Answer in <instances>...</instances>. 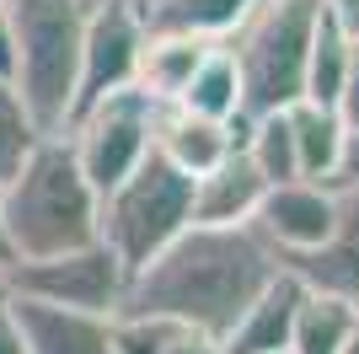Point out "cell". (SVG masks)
Segmentation results:
<instances>
[{"label": "cell", "mask_w": 359, "mask_h": 354, "mask_svg": "<svg viewBox=\"0 0 359 354\" xmlns=\"http://www.w3.org/2000/svg\"><path fill=\"white\" fill-rule=\"evenodd\" d=\"M0 284L11 295H32V301H48V306H70V311H97V317H113L123 306V290H129V274L102 242H86V247L54 252V258H32V263H11L0 274Z\"/></svg>", "instance_id": "obj_7"}, {"label": "cell", "mask_w": 359, "mask_h": 354, "mask_svg": "<svg viewBox=\"0 0 359 354\" xmlns=\"http://www.w3.org/2000/svg\"><path fill=\"white\" fill-rule=\"evenodd\" d=\"M140 44H145V27H140V16H135V0H107V6H97V16H91V27H86V44H81L75 113H86L91 103L135 86ZM65 129H70V124H65Z\"/></svg>", "instance_id": "obj_8"}, {"label": "cell", "mask_w": 359, "mask_h": 354, "mask_svg": "<svg viewBox=\"0 0 359 354\" xmlns=\"http://www.w3.org/2000/svg\"><path fill=\"white\" fill-rule=\"evenodd\" d=\"M332 221H338V183H273L263 193V204L252 215V231L269 242V252L279 263L300 258V252H311L327 242Z\"/></svg>", "instance_id": "obj_9"}, {"label": "cell", "mask_w": 359, "mask_h": 354, "mask_svg": "<svg viewBox=\"0 0 359 354\" xmlns=\"http://www.w3.org/2000/svg\"><path fill=\"white\" fill-rule=\"evenodd\" d=\"M0 209H6L11 263H32V258H54V252L97 242V193L81 177L65 134H43L32 145V156L0 188Z\"/></svg>", "instance_id": "obj_2"}, {"label": "cell", "mask_w": 359, "mask_h": 354, "mask_svg": "<svg viewBox=\"0 0 359 354\" xmlns=\"http://www.w3.org/2000/svg\"><path fill=\"white\" fill-rule=\"evenodd\" d=\"M316 11H322V0H257L220 38L241 75V113L257 118L300 103Z\"/></svg>", "instance_id": "obj_4"}, {"label": "cell", "mask_w": 359, "mask_h": 354, "mask_svg": "<svg viewBox=\"0 0 359 354\" xmlns=\"http://www.w3.org/2000/svg\"><path fill=\"white\" fill-rule=\"evenodd\" d=\"M172 107L198 113V118H215V124H231V118L241 113V75H236V59L225 54V44H215L210 54L198 59L194 81L182 86V97Z\"/></svg>", "instance_id": "obj_20"}, {"label": "cell", "mask_w": 359, "mask_h": 354, "mask_svg": "<svg viewBox=\"0 0 359 354\" xmlns=\"http://www.w3.org/2000/svg\"><path fill=\"white\" fill-rule=\"evenodd\" d=\"M241 150H247V162L263 172V183H295V140H290V118L285 107L279 113H257L252 129H247V140H241Z\"/></svg>", "instance_id": "obj_21"}, {"label": "cell", "mask_w": 359, "mask_h": 354, "mask_svg": "<svg viewBox=\"0 0 359 354\" xmlns=\"http://www.w3.org/2000/svg\"><path fill=\"white\" fill-rule=\"evenodd\" d=\"M252 6L257 0H135V16L145 32H188L220 44Z\"/></svg>", "instance_id": "obj_17"}, {"label": "cell", "mask_w": 359, "mask_h": 354, "mask_svg": "<svg viewBox=\"0 0 359 354\" xmlns=\"http://www.w3.org/2000/svg\"><path fill=\"white\" fill-rule=\"evenodd\" d=\"M38 140H43V134H38V124L27 118V107H22V97H16V86H0V183H11L16 166L32 156Z\"/></svg>", "instance_id": "obj_23"}, {"label": "cell", "mask_w": 359, "mask_h": 354, "mask_svg": "<svg viewBox=\"0 0 359 354\" xmlns=\"http://www.w3.org/2000/svg\"><path fill=\"white\" fill-rule=\"evenodd\" d=\"M263 193H269V183H263V172L247 162V150H231L220 166H210L204 177H194L188 221L194 225H252Z\"/></svg>", "instance_id": "obj_12"}, {"label": "cell", "mask_w": 359, "mask_h": 354, "mask_svg": "<svg viewBox=\"0 0 359 354\" xmlns=\"http://www.w3.org/2000/svg\"><path fill=\"white\" fill-rule=\"evenodd\" d=\"M166 354H220V339H210V333H194V327H182L177 339L166 343Z\"/></svg>", "instance_id": "obj_26"}, {"label": "cell", "mask_w": 359, "mask_h": 354, "mask_svg": "<svg viewBox=\"0 0 359 354\" xmlns=\"http://www.w3.org/2000/svg\"><path fill=\"white\" fill-rule=\"evenodd\" d=\"M231 150H236V140H231V129L215 124V118L182 113V107H172V103L156 118V156L172 162L182 177H204L210 166H220Z\"/></svg>", "instance_id": "obj_14"}, {"label": "cell", "mask_w": 359, "mask_h": 354, "mask_svg": "<svg viewBox=\"0 0 359 354\" xmlns=\"http://www.w3.org/2000/svg\"><path fill=\"white\" fill-rule=\"evenodd\" d=\"M6 188V183H0ZM6 263H11V252H6V209H0V274H6Z\"/></svg>", "instance_id": "obj_30"}, {"label": "cell", "mask_w": 359, "mask_h": 354, "mask_svg": "<svg viewBox=\"0 0 359 354\" xmlns=\"http://www.w3.org/2000/svg\"><path fill=\"white\" fill-rule=\"evenodd\" d=\"M97 6L107 0H6V27L16 38V97L38 134H65L75 113L81 44Z\"/></svg>", "instance_id": "obj_3"}, {"label": "cell", "mask_w": 359, "mask_h": 354, "mask_svg": "<svg viewBox=\"0 0 359 354\" xmlns=\"http://www.w3.org/2000/svg\"><path fill=\"white\" fill-rule=\"evenodd\" d=\"M359 333V311L332 301V295L306 290L295 306V322H290V354H344V343Z\"/></svg>", "instance_id": "obj_18"}, {"label": "cell", "mask_w": 359, "mask_h": 354, "mask_svg": "<svg viewBox=\"0 0 359 354\" xmlns=\"http://www.w3.org/2000/svg\"><path fill=\"white\" fill-rule=\"evenodd\" d=\"M182 333V322L156 317V311H113L107 317V343L113 354H166V343Z\"/></svg>", "instance_id": "obj_22"}, {"label": "cell", "mask_w": 359, "mask_h": 354, "mask_svg": "<svg viewBox=\"0 0 359 354\" xmlns=\"http://www.w3.org/2000/svg\"><path fill=\"white\" fill-rule=\"evenodd\" d=\"M300 295H306V284H300L295 274L279 263V274H273V280L252 295V306L241 311L236 327L220 339V354H273V349H285Z\"/></svg>", "instance_id": "obj_13"}, {"label": "cell", "mask_w": 359, "mask_h": 354, "mask_svg": "<svg viewBox=\"0 0 359 354\" xmlns=\"http://www.w3.org/2000/svg\"><path fill=\"white\" fill-rule=\"evenodd\" d=\"M0 11H6V0H0Z\"/></svg>", "instance_id": "obj_34"}, {"label": "cell", "mask_w": 359, "mask_h": 354, "mask_svg": "<svg viewBox=\"0 0 359 354\" xmlns=\"http://www.w3.org/2000/svg\"><path fill=\"white\" fill-rule=\"evenodd\" d=\"M348 193H359V183H348Z\"/></svg>", "instance_id": "obj_32"}, {"label": "cell", "mask_w": 359, "mask_h": 354, "mask_svg": "<svg viewBox=\"0 0 359 354\" xmlns=\"http://www.w3.org/2000/svg\"><path fill=\"white\" fill-rule=\"evenodd\" d=\"M290 140H295V172L306 183H338V162H344V140H348V124L338 118V107H322V103H290Z\"/></svg>", "instance_id": "obj_16"}, {"label": "cell", "mask_w": 359, "mask_h": 354, "mask_svg": "<svg viewBox=\"0 0 359 354\" xmlns=\"http://www.w3.org/2000/svg\"><path fill=\"white\" fill-rule=\"evenodd\" d=\"M215 48V38H188V32H145L135 65V86L150 103H177L182 86L194 81L198 59Z\"/></svg>", "instance_id": "obj_15"}, {"label": "cell", "mask_w": 359, "mask_h": 354, "mask_svg": "<svg viewBox=\"0 0 359 354\" xmlns=\"http://www.w3.org/2000/svg\"><path fill=\"white\" fill-rule=\"evenodd\" d=\"M0 354H27L22 327H16V317H11V295H6V284H0Z\"/></svg>", "instance_id": "obj_25"}, {"label": "cell", "mask_w": 359, "mask_h": 354, "mask_svg": "<svg viewBox=\"0 0 359 354\" xmlns=\"http://www.w3.org/2000/svg\"><path fill=\"white\" fill-rule=\"evenodd\" d=\"M161 107L166 103H150L140 86H123V91H113V97H102V103H91L86 113L70 118L65 140H70L75 166H81V177L91 183L97 199L113 193L156 150V118H161Z\"/></svg>", "instance_id": "obj_6"}, {"label": "cell", "mask_w": 359, "mask_h": 354, "mask_svg": "<svg viewBox=\"0 0 359 354\" xmlns=\"http://www.w3.org/2000/svg\"><path fill=\"white\" fill-rule=\"evenodd\" d=\"M344 354H359V333H354V339H348V343H344Z\"/></svg>", "instance_id": "obj_31"}, {"label": "cell", "mask_w": 359, "mask_h": 354, "mask_svg": "<svg viewBox=\"0 0 359 354\" xmlns=\"http://www.w3.org/2000/svg\"><path fill=\"white\" fill-rule=\"evenodd\" d=\"M273 354H290V349H273Z\"/></svg>", "instance_id": "obj_33"}, {"label": "cell", "mask_w": 359, "mask_h": 354, "mask_svg": "<svg viewBox=\"0 0 359 354\" xmlns=\"http://www.w3.org/2000/svg\"><path fill=\"white\" fill-rule=\"evenodd\" d=\"M285 268L306 290L332 295V301H344V306L359 311V193L338 188V221H332L327 242L300 252V258H290Z\"/></svg>", "instance_id": "obj_10"}, {"label": "cell", "mask_w": 359, "mask_h": 354, "mask_svg": "<svg viewBox=\"0 0 359 354\" xmlns=\"http://www.w3.org/2000/svg\"><path fill=\"white\" fill-rule=\"evenodd\" d=\"M11 317L22 327L27 354H113L107 317H97V311H70V306L32 301V295H11Z\"/></svg>", "instance_id": "obj_11"}, {"label": "cell", "mask_w": 359, "mask_h": 354, "mask_svg": "<svg viewBox=\"0 0 359 354\" xmlns=\"http://www.w3.org/2000/svg\"><path fill=\"white\" fill-rule=\"evenodd\" d=\"M188 204H194V177H182L150 150L118 188L97 199V242L123 263V274H140L156 252L194 225Z\"/></svg>", "instance_id": "obj_5"}, {"label": "cell", "mask_w": 359, "mask_h": 354, "mask_svg": "<svg viewBox=\"0 0 359 354\" xmlns=\"http://www.w3.org/2000/svg\"><path fill=\"white\" fill-rule=\"evenodd\" d=\"M273 274L279 258L252 225H188L140 274H129L118 311H156L194 333L225 339Z\"/></svg>", "instance_id": "obj_1"}, {"label": "cell", "mask_w": 359, "mask_h": 354, "mask_svg": "<svg viewBox=\"0 0 359 354\" xmlns=\"http://www.w3.org/2000/svg\"><path fill=\"white\" fill-rule=\"evenodd\" d=\"M322 11H332L344 27H354L359 32V0H322Z\"/></svg>", "instance_id": "obj_29"}, {"label": "cell", "mask_w": 359, "mask_h": 354, "mask_svg": "<svg viewBox=\"0 0 359 354\" xmlns=\"http://www.w3.org/2000/svg\"><path fill=\"white\" fill-rule=\"evenodd\" d=\"M348 183H359V129H348L344 162H338V188H348Z\"/></svg>", "instance_id": "obj_28"}, {"label": "cell", "mask_w": 359, "mask_h": 354, "mask_svg": "<svg viewBox=\"0 0 359 354\" xmlns=\"http://www.w3.org/2000/svg\"><path fill=\"white\" fill-rule=\"evenodd\" d=\"M348 54H354V27H344L332 11H316L311 48H306V86H300V97H306V103H322V107L338 103Z\"/></svg>", "instance_id": "obj_19"}, {"label": "cell", "mask_w": 359, "mask_h": 354, "mask_svg": "<svg viewBox=\"0 0 359 354\" xmlns=\"http://www.w3.org/2000/svg\"><path fill=\"white\" fill-rule=\"evenodd\" d=\"M338 118L348 129H359V32H354V54H348V70H344V86H338Z\"/></svg>", "instance_id": "obj_24"}, {"label": "cell", "mask_w": 359, "mask_h": 354, "mask_svg": "<svg viewBox=\"0 0 359 354\" xmlns=\"http://www.w3.org/2000/svg\"><path fill=\"white\" fill-rule=\"evenodd\" d=\"M0 86H16V38L6 27V11H0Z\"/></svg>", "instance_id": "obj_27"}]
</instances>
